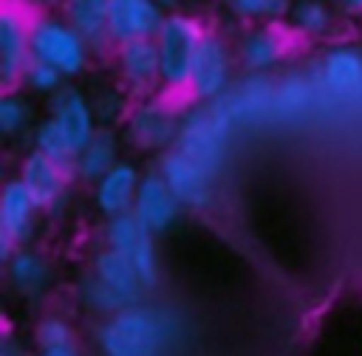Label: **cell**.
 Returning a JSON list of instances; mask_svg holds the SVG:
<instances>
[{
    "instance_id": "obj_1",
    "label": "cell",
    "mask_w": 362,
    "mask_h": 356,
    "mask_svg": "<svg viewBox=\"0 0 362 356\" xmlns=\"http://www.w3.org/2000/svg\"><path fill=\"white\" fill-rule=\"evenodd\" d=\"M175 331L178 322L170 311L133 305L107 316L99 331V348L105 356H158Z\"/></svg>"
},
{
    "instance_id": "obj_2",
    "label": "cell",
    "mask_w": 362,
    "mask_h": 356,
    "mask_svg": "<svg viewBox=\"0 0 362 356\" xmlns=\"http://www.w3.org/2000/svg\"><path fill=\"white\" fill-rule=\"evenodd\" d=\"M232 119L221 110V105H192L181 113V130L175 138V150L192 158L212 178L218 175L232 136Z\"/></svg>"
},
{
    "instance_id": "obj_3",
    "label": "cell",
    "mask_w": 362,
    "mask_h": 356,
    "mask_svg": "<svg viewBox=\"0 0 362 356\" xmlns=\"http://www.w3.org/2000/svg\"><path fill=\"white\" fill-rule=\"evenodd\" d=\"M204 37H206V28L198 17H192L187 11H167V17L156 34L164 93H187L192 65H195Z\"/></svg>"
},
{
    "instance_id": "obj_4",
    "label": "cell",
    "mask_w": 362,
    "mask_h": 356,
    "mask_svg": "<svg viewBox=\"0 0 362 356\" xmlns=\"http://www.w3.org/2000/svg\"><path fill=\"white\" fill-rule=\"evenodd\" d=\"M90 54V45L76 34V28L62 14H31V59L57 68L65 79H76L85 73Z\"/></svg>"
},
{
    "instance_id": "obj_5",
    "label": "cell",
    "mask_w": 362,
    "mask_h": 356,
    "mask_svg": "<svg viewBox=\"0 0 362 356\" xmlns=\"http://www.w3.org/2000/svg\"><path fill=\"white\" fill-rule=\"evenodd\" d=\"M181 130V113L164 93L136 99L124 116V136L144 153H167L175 147Z\"/></svg>"
},
{
    "instance_id": "obj_6",
    "label": "cell",
    "mask_w": 362,
    "mask_h": 356,
    "mask_svg": "<svg viewBox=\"0 0 362 356\" xmlns=\"http://www.w3.org/2000/svg\"><path fill=\"white\" fill-rule=\"evenodd\" d=\"M235 45L226 42L223 34L206 31L195 65H192V76H189V88L187 96L198 105H215L221 102L229 88L235 85Z\"/></svg>"
},
{
    "instance_id": "obj_7",
    "label": "cell",
    "mask_w": 362,
    "mask_h": 356,
    "mask_svg": "<svg viewBox=\"0 0 362 356\" xmlns=\"http://www.w3.org/2000/svg\"><path fill=\"white\" fill-rule=\"evenodd\" d=\"M113 65H116V76H119L122 88L130 96L147 99V96H156L164 90L161 57H158L156 40H136V42L116 45Z\"/></svg>"
},
{
    "instance_id": "obj_8",
    "label": "cell",
    "mask_w": 362,
    "mask_h": 356,
    "mask_svg": "<svg viewBox=\"0 0 362 356\" xmlns=\"http://www.w3.org/2000/svg\"><path fill=\"white\" fill-rule=\"evenodd\" d=\"M31 62V17L23 6L6 3L0 11V85L20 88L25 65Z\"/></svg>"
},
{
    "instance_id": "obj_9",
    "label": "cell",
    "mask_w": 362,
    "mask_h": 356,
    "mask_svg": "<svg viewBox=\"0 0 362 356\" xmlns=\"http://www.w3.org/2000/svg\"><path fill=\"white\" fill-rule=\"evenodd\" d=\"M291 51V37L280 23H255L238 34L235 57L246 73H269Z\"/></svg>"
},
{
    "instance_id": "obj_10",
    "label": "cell",
    "mask_w": 362,
    "mask_h": 356,
    "mask_svg": "<svg viewBox=\"0 0 362 356\" xmlns=\"http://www.w3.org/2000/svg\"><path fill=\"white\" fill-rule=\"evenodd\" d=\"M314 79L337 99H362V48L354 42L328 45L317 59Z\"/></svg>"
},
{
    "instance_id": "obj_11",
    "label": "cell",
    "mask_w": 362,
    "mask_h": 356,
    "mask_svg": "<svg viewBox=\"0 0 362 356\" xmlns=\"http://www.w3.org/2000/svg\"><path fill=\"white\" fill-rule=\"evenodd\" d=\"M167 11L156 0H107V37L110 45L136 40H156Z\"/></svg>"
},
{
    "instance_id": "obj_12",
    "label": "cell",
    "mask_w": 362,
    "mask_h": 356,
    "mask_svg": "<svg viewBox=\"0 0 362 356\" xmlns=\"http://www.w3.org/2000/svg\"><path fill=\"white\" fill-rule=\"evenodd\" d=\"M158 172L167 181V186L175 192V198L181 201V206L204 209L212 201V181L215 178L206 170H201L192 158H187L181 150L170 147L167 153H161Z\"/></svg>"
},
{
    "instance_id": "obj_13",
    "label": "cell",
    "mask_w": 362,
    "mask_h": 356,
    "mask_svg": "<svg viewBox=\"0 0 362 356\" xmlns=\"http://www.w3.org/2000/svg\"><path fill=\"white\" fill-rule=\"evenodd\" d=\"M68 175H71V170L59 167L57 161L45 158L37 150H28L20 161V175L17 178L25 184L37 209L54 212V209L62 206V201L68 195Z\"/></svg>"
},
{
    "instance_id": "obj_14",
    "label": "cell",
    "mask_w": 362,
    "mask_h": 356,
    "mask_svg": "<svg viewBox=\"0 0 362 356\" xmlns=\"http://www.w3.org/2000/svg\"><path fill=\"white\" fill-rule=\"evenodd\" d=\"M48 116L68 133V138L74 141L76 150H82L99 130L93 99H88V93L71 82L48 99Z\"/></svg>"
},
{
    "instance_id": "obj_15",
    "label": "cell",
    "mask_w": 362,
    "mask_h": 356,
    "mask_svg": "<svg viewBox=\"0 0 362 356\" xmlns=\"http://www.w3.org/2000/svg\"><path fill=\"white\" fill-rule=\"evenodd\" d=\"M218 105L232 124H257L274 116V82L263 73H246L243 82L232 85Z\"/></svg>"
},
{
    "instance_id": "obj_16",
    "label": "cell",
    "mask_w": 362,
    "mask_h": 356,
    "mask_svg": "<svg viewBox=\"0 0 362 356\" xmlns=\"http://www.w3.org/2000/svg\"><path fill=\"white\" fill-rule=\"evenodd\" d=\"M133 212L139 215V220H141L153 235H164V232L178 220V215H181V201H178L175 192L167 186V181L161 178L158 170L141 175Z\"/></svg>"
},
{
    "instance_id": "obj_17",
    "label": "cell",
    "mask_w": 362,
    "mask_h": 356,
    "mask_svg": "<svg viewBox=\"0 0 362 356\" xmlns=\"http://www.w3.org/2000/svg\"><path fill=\"white\" fill-rule=\"evenodd\" d=\"M141 184V172L133 161H119L102 181L93 184V203L110 220L116 215L133 212L136 192Z\"/></svg>"
},
{
    "instance_id": "obj_18",
    "label": "cell",
    "mask_w": 362,
    "mask_h": 356,
    "mask_svg": "<svg viewBox=\"0 0 362 356\" xmlns=\"http://www.w3.org/2000/svg\"><path fill=\"white\" fill-rule=\"evenodd\" d=\"M59 14L76 28L93 54L113 51L107 37V0H62Z\"/></svg>"
},
{
    "instance_id": "obj_19",
    "label": "cell",
    "mask_w": 362,
    "mask_h": 356,
    "mask_svg": "<svg viewBox=\"0 0 362 356\" xmlns=\"http://www.w3.org/2000/svg\"><path fill=\"white\" fill-rule=\"evenodd\" d=\"M37 203L28 195L25 184L20 178H8L0 192V232L11 235L17 243L28 240L37 220Z\"/></svg>"
},
{
    "instance_id": "obj_20",
    "label": "cell",
    "mask_w": 362,
    "mask_h": 356,
    "mask_svg": "<svg viewBox=\"0 0 362 356\" xmlns=\"http://www.w3.org/2000/svg\"><path fill=\"white\" fill-rule=\"evenodd\" d=\"M119 138L113 133V127H99L96 136L76 153V161H74V175L85 184H96L102 181L116 164H119Z\"/></svg>"
},
{
    "instance_id": "obj_21",
    "label": "cell",
    "mask_w": 362,
    "mask_h": 356,
    "mask_svg": "<svg viewBox=\"0 0 362 356\" xmlns=\"http://www.w3.org/2000/svg\"><path fill=\"white\" fill-rule=\"evenodd\" d=\"M317 102V79L305 71H288L274 82V116L277 119H297Z\"/></svg>"
},
{
    "instance_id": "obj_22",
    "label": "cell",
    "mask_w": 362,
    "mask_h": 356,
    "mask_svg": "<svg viewBox=\"0 0 362 356\" xmlns=\"http://www.w3.org/2000/svg\"><path fill=\"white\" fill-rule=\"evenodd\" d=\"M93 274H96L102 283H107L113 291L124 294L127 299H133V302L139 305L141 291H144V283L139 280L133 263H130L122 251H113V249H107V246H105L102 251H96V257H93Z\"/></svg>"
},
{
    "instance_id": "obj_23",
    "label": "cell",
    "mask_w": 362,
    "mask_h": 356,
    "mask_svg": "<svg viewBox=\"0 0 362 356\" xmlns=\"http://www.w3.org/2000/svg\"><path fill=\"white\" fill-rule=\"evenodd\" d=\"M31 150L42 153L45 158L57 161L65 170H74V161H76V153H79L74 147V141L68 138V133L48 113L31 127Z\"/></svg>"
},
{
    "instance_id": "obj_24",
    "label": "cell",
    "mask_w": 362,
    "mask_h": 356,
    "mask_svg": "<svg viewBox=\"0 0 362 356\" xmlns=\"http://www.w3.org/2000/svg\"><path fill=\"white\" fill-rule=\"evenodd\" d=\"M6 271H8V280L14 283V288L23 294H34V291L45 288V283L51 277L48 260L31 249H17V254L6 263Z\"/></svg>"
},
{
    "instance_id": "obj_25",
    "label": "cell",
    "mask_w": 362,
    "mask_h": 356,
    "mask_svg": "<svg viewBox=\"0 0 362 356\" xmlns=\"http://www.w3.org/2000/svg\"><path fill=\"white\" fill-rule=\"evenodd\" d=\"M334 11L337 8L328 0H294L288 25L303 37H325L334 28Z\"/></svg>"
},
{
    "instance_id": "obj_26",
    "label": "cell",
    "mask_w": 362,
    "mask_h": 356,
    "mask_svg": "<svg viewBox=\"0 0 362 356\" xmlns=\"http://www.w3.org/2000/svg\"><path fill=\"white\" fill-rule=\"evenodd\" d=\"M31 119H34L31 99L20 88H11V90H3L0 93V133L6 138L20 136L23 130L34 127Z\"/></svg>"
},
{
    "instance_id": "obj_27",
    "label": "cell",
    "mask_w": 362,
    "mask_h": 356,
    "mask_svg": "<svg viewBox=\"0 0 362 356\" xmlns=\"http://www.w3.org/2000/svg\"><path fill=\"white\" fill-rule=\"evenodd\" d=\"M232 17L255 25V23H280L288 20L294 0H223Z\"/></svg>"
},
{
    "instance_id": "obj_28",
    "label": "cell",
    "mask_w": 362,
    "mask_h": 356,
    "mask_svg": "<svg viewBox=\"0 0 362 356\" xmlns=\"http://www.w3.org/2000/svg\"><path fill=\"white\" fill-rule=\"evenodd\" d=\"M79 294H82V299H85V305L88 308H93V311H102V314H119V311H127V308H133L136 302L133 299H127L124 294H119V291H113L107 283H102L93 271L82 280V285H79Z\"/></svg>"
},
{
    "instance_id": "obj_29",
    "label": "cell",
    "mask_w": 362,
    "mask_h": 356,
    "mask_svg": "<svg viewBox=\"0 0 362 356\" xmlns=\"http://www.w3.org/2000/svg\"><path fill=\"white\" fill-rule=\"evenodd\" d=\"M147 232V226L139 220L136 212H124V215H116L105 223V246L113 249V251H122V254H130V249L139 243V237Z\"/></svg>"
},
{
    "instance_id": "obj_30",
    "label": "cell",
    "mask_w": 362,
    "mask_h": 356,
    "mask_svg": "<svg viewBox=\"0 0 362 356\" xmlns=\"http://www.w3.org/2000/svg\"><path fill=\"white\" fill-rule=\"evenodd\" d=\"M20 85H23L28 93H37V96L51 99L57 90H62V88L68 85V79H65L57 68L40 62V59H31V62L25 65V73H23V82H20Z\"/></svg>"
},
{
    "instance_id": "obj_31",
    "label": "cell",
    "mask_w": 362,
    "mask_h": 356,
    "mask_svg": "<svg viewBox=\"0 0 362 356\" xmlns=\"http://www.w3.org/2000/svg\"><path fill=\"white\" fill-rule=\"evenodd\" d=\"M130 263H133V268H136V274H139V280L144 283V288H153L156 283H158V254H156V235L147 229L141 237H139V243L130 249V254H124Z\"/></svg>"
},
{
    "instance_id": "obj_32",
    "label": "cell",
    "mask_w": 362,
    "mask_h": 356,
    "mask_svg": "<svg viewBox=\"0 0 362 356\" xmlns=\"http://www.w3.org/2000/svg\"><path fill=\"white\" fill-rule=\"evenodd\" d=\"M34 339H37L40 350H45V348H68V345H74V331H71V325L65 319L45 316V319L37 322Z\"/></svg>"
},
{
    "instance_id": "obj_33",
    "label": "cell",
    "mask_w": 362,
    "mask_h": 356,
    "mask_svg": "<svg viewBox=\"0 0 362 356\" xmlns=\"http://www.w3.org/2000/svg\"><path fill=\"white\" fill-rule=\"evenodd\" d=\"M93 110H96V119H99V127H110L116 119H124L127 116V105H124V96L113 88H105L93 96Z\"/></svg>"
},
{
    "instance_id": "obj_34",
    "label": "cell",
    "mask_w": 362,
    "mask_h": 356,
    "mask_svg": "<svg viewBox=\"0 0 362 356\" xmlns=\"http://www.w3.org/2000/svg\"><path fill=\"white\" fill-rule=\"evenodd\" d=\"M331 6L345 17H362V0H331Z\"/></svg>"
},
{
    "instance_id": "obj_35",
    "label": "cell",
    "mask_w": 362,
    "mask_h": 356,
    "mask_svg": "<svg viewBox=\"0 0 362 356\" xmlns=\"http://www.w3.org/2000/svg\"><path fill=\"white\" fill-rule=\"evenodd\" d=\"M17 6H23V8H37V14H40V11H48V8H59L62 0H17Z\"/></svg>"
},
{
    "instance_id": "obj_36",
    "label": "cell",
    "mask_w": 362,
    "mask_h": 356,
    "mask_svg": "<svg viewBox=\"0 0 362 356\" xmlns=\"http://www.w3.org/2000/svg\"><path fill=\"white\" fill-rule=\"evenodd\" d=\"M37 356H79V350L74 345H68V348H45Z\"/></svg>"
},
{
    "instance_id": "obj_37",
    "label": "cell",
    "mask_w": 362,
    "mask_h": 356,
    "mask_svg": "<svg viewBox=\"0 0 362 356\" xmlns=\"http://www.w3.org/2000/svg\"><path fill=\"white\" fill-rule=\"evenodd\" d=\"M0 356H25V353H23V348H20L14 339H3V350H0Z\"/></svg>"
},
{
    "instance_id": "obj_38",
    "label": "cell",
    "mask_w": 362,
    "mask_h": 356,
    "mask_svg": "<svg viewBox=\"0 0 362 356\" xmlns=\"http://www.w3.org/2000/svg\"><path fill=\"white\" fill-rule=\"evenodd\" d=\"M156 3H158V6L164 8V11H173V8L178 6V0H156Z\"/></svg>"
}]
</instances>
